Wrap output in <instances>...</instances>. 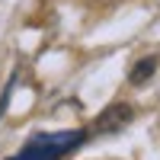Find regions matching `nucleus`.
I'll list each match as a JSON object with an SVG mask.
<instances>
[{
	"label": "nucleus",
	"mask_w": 160,
	"mask_h": 160,
	"mask_svg": "<svg viewBox=\"0 0 160 160\" xmlns=\"http://www.w3.org/2000/svg\"><path fill=\"white\" fill-rule=\"evenodd\" d=\"M87 138V131H61V135H38L29 141V148L19 154V160H58Z\"/></svg>",
	"instance_id": "f257e3e1"
},
{
	"label": "nucleus",
	"mask_w": 160,
	"mask_h": 160,
	"mask_svg": "<svg viewBox=\"0 0 160 160\" xmlns=\"http://www.w3.org/2000/svg\"><path fill=\"white\" fill-rule=\"evenodd\" d=\"M131 106L128 102H112V106H106V109L99 112L96 118V131L99 135H109V131H118V128H125L131 122Z\"/></svg>",
	"instance_id": "f03ea898"
},
{
	"label": "nucleus",
	"mask_w": 160,
	"mask_h": 160,
	"mask_svg": "<svg viewBox=\"0 0 160 160\" xmlns=\"http://www.w3.org/2000/svg\"><path fill=\"white\" fill-rule=\"evenodd\" d=\"M154 71H157V58L154 55H148V58H141L135 68L128 71V83L131 87H141V83H148V80L154 77Z\"/></svg>",
	"instance_id": "7ed1b4c3"
}]
</instances>
